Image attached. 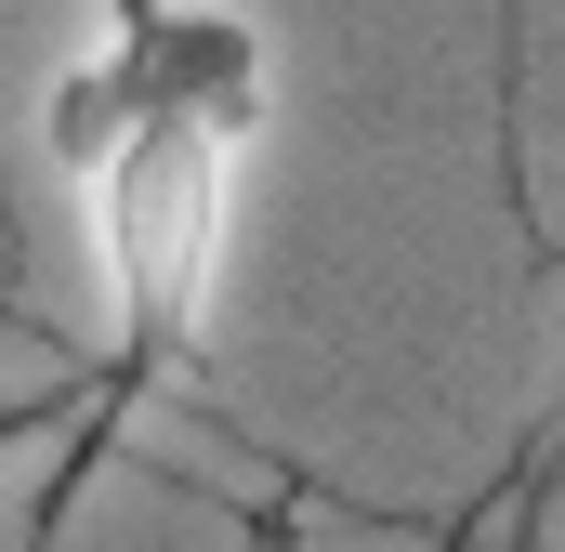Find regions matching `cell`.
<instances>
[{
  "label": "cell",
  "instance_id": "6da1fadb",
  "mask_svg": "<svg viewBox=\"0 0 565 552\" xmlns=\"http://www.w3.org/2000/svg\"><path fill=\"white\" fill-rule=\"evenodd\" d=\"M237 158H250V132L171 106V119H145V132L93 171V251H106L119 342H106L79 421H66V460H53V487L26 500V540H13V552H66V527H79V500L106 487V460H119V434L145 421V395L198 355V329H211V276H224V198H237Z\"/></svg>",
  "mask_w": 565,
  "mask_h": 552
},
{
  "label": "cell",
  "instance_id": "7a4b0ae2",
  "mask_svg": "<svg viewBox=\"0 0 565 552\" xmlns=\"http://www.w3.org/2000/svg\"><path fill=\"white\" fill-rule=\"evenodd\" d=\"M93 382H53V395H0V447H26V434H53V421H79Z\"/></svg>",
  "mask_w": 565,
  "mask_h": 552
},
{
  "label": "cell",
  "instance_id": "3957f363",
  "mask_svg": "<svg viewBox=\"0 0 565 552\" xmlns=\"http://www.w3.org/2000/svg\"><path fill=\"white\" fill-rule=\"evenodd\" d=\"M526 474H540V460H526V447H513V474H500V487H473V513H460V527H447V540H434V552H473V527H487V513H500V500H526Z\"/></svg>",
  "mask_w": 565,
  "mask_h": 552
},
{
  "label": "cell",
  "instance_id": "277c9868",
  "mask_svg": "<svg viewBox=\"0 0 565 552\" xmlns=\"http://www.w3.org/2000/svg\"><path fill=\"white\" fill-rule=\"evenodd\" d=\"M526 447H540V460H565V408H553V421H540V434H526Z\"/></svg>",
  "mask_w": 565,
  "mask_h": 552
}]
</instances>
